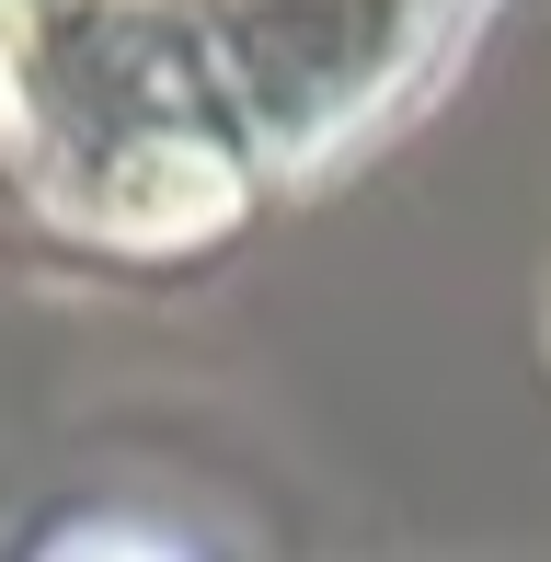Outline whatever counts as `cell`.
Segmentation results:
<instances>
[{"instance_id":"7a4b0ae2","label":"cell","mask_w":551,"mask_h":562,"mask_svg":"<svg viewBox=\"0 0 551 562\" xmlns=\"http://www.w3.org/2000/svg\"><path fill=\"white\" fill-rule=\"evenodd\" d=\"M460 0H230L218 12V69L265 149H311L334 126H368L403 92V69L448 35Z\"/></svg>"},{"instance_id":"3957f363","label":"cell","mask_w":551,"mask_h":562,"mask_svg":"<svg viewBox=\"0 0 551 562\" xmlns=\"http://www.w3.org/2000/svg\"><path fill=\"white\" fill-rule=\"evenodd\" d=\"M58 562H172V551H149V540H127V528H81Z\"/></svg>"},{"instance_id":"277c9868","label":"cell","mask_w":551,"mask_h":562,"mask_svg":"<svg viewBox=\"0 0 551 562\" xmlns=\"http://www.w3.org/2000/svg\"><path fill=\"white\" fill-rule=\"evenodd\" d=\"M0 104H12V0H0Z\"/></svg>"},{"instance_id":"6da1fadb","label":"cell","mask_w":551,"mask_h":562,"mask_svg":"<svg viewBox=\"0 0 551 562\" xmlns=\"http://www.w3.org/2000/svg\"><path fill=\"white\" fill-rule=\"evenodd\" d=\"M35 195L104 241H195L241 207L207 69L161 0H12V104Z\"/></svg>"}]
</instances>
